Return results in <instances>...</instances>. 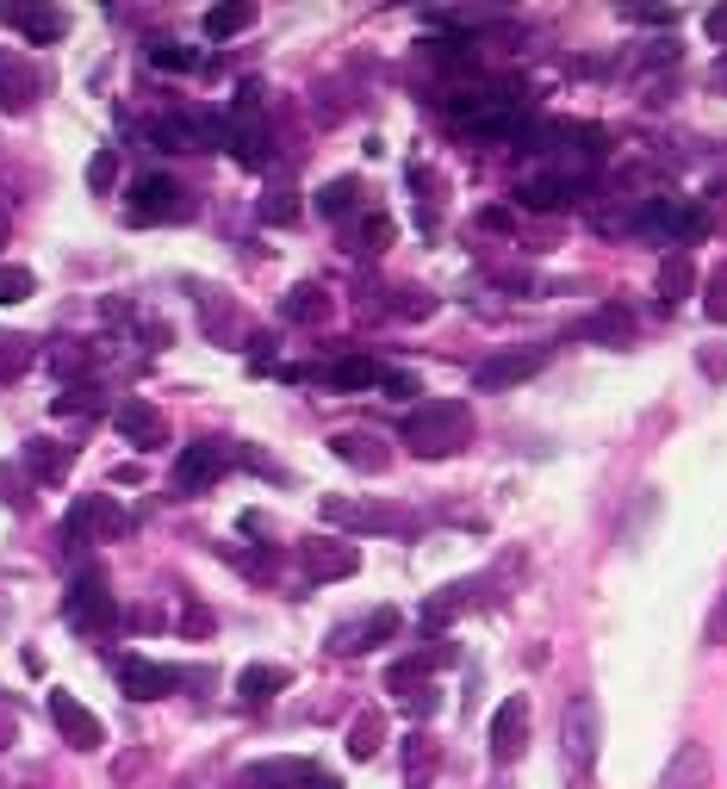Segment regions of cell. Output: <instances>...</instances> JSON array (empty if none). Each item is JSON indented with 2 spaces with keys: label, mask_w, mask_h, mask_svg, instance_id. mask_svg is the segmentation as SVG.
Returning a JSON list of instances; mask_svg holds the SVG:
<instances>
[{
  "label": "cell",
  "mask_w": 727,
  "mask_h": 789,
  "mask_svg": "<svg viewBox=\"0 0 727 789\" xmlns=\"http://www.w3.org/2000/svg\"><path fill=\"white\" fill-rule=\"evenodd\" d=\"M578 336H585V342H603V348H628L634 342V311L628 305H597V311L578 324Z\"/></svg>",
  "instance_id": "ffe728a7"
},
{
  "label": "cell",
  "mask_w": 727,
  "mask_h": 789,
  "mask_svg": "<svg viewBox=\"0 0 727 789\" xmlns=\"http://www.w3.org/2000/svg\"><path fill=\"white\" fill-rule=\"evenodd\" d=\"M299 560H305V578H311V584L355 578V572H361V553L348 547V541H305Z\"/></svg>",
  "instance_id": "4fadbf2b"
},
{
  "label": "cell",
  "mask_w": 727,
  "mask_h": 789,
  "mask_svg": "<svg viewBox=\"0 0 727 789\" xmlns=\"http://www.w3.org/2000/svg\"><path fill=\"white\" fill-rule=\"evenodd\" d=\"M709 647H727V591H721V603L709 609V634H703Z\"/></svg>",
  "instance_id": "7bdbcfd3"
},
{
  "label": "cell",
  "mask_w": 727,
  "mask_h": 789,
  "mask_svg": "<svg viewBox=\"0 0 727 789\" xmlns=\"http://www.w3.org/2000/svg\"><path fill=\"white\" fill-rule=\"evenodd\" d=\"M0 19H7L19 38H32V44H57V38H63V25H69L57 7H7Z\"/></svg>",
  "instance_id": "603a6c76"
},
{
  "label": "cell",
  "mask_w": 727,
  "mask_h": 789,
  "mask_svg": "<svg viewBox=\"0 0 727 789\" xmlns=\"http://www.w3.org/2000/svg\"><path fill=\"white\" fill-rule=\"evenodd\" d=\"M249 25H255V7H212V13H206V38H212V44L249 32Z\"/></svg>",
  "instance_id": "e575fe53"
},
{
  "label": "cell",
  "mask_w": 727,
  "mask_h": 789,
  "mask_svg": "<svg viewBox=\"0 0 727 789\" xmlns=\"http://www.w3.org/2000/svg\"><path fill=\"white\" fill-rule=\"evenodd\" d=\"M25 467H32L44 485H57V479L69 473V448H57V442H25Z\"/></svg>",
  "instance_id": "d6a6232c"
},
{
  "label": "cell",
  "mask_w": 727,
  "mask_h": 789,
  "mask_svg": "<svg viewBox=\"0 0 727 789\" xmlns=\"http://www.w3.org/2000/svg\"><path fill=\"white\" fill-rule=\"evenodd\" d=\"M38 293V274L32 268H0V305H19Z\"/></svg>",
  "instance_id": "8d00e7d4"
},
{
  "label": "cell",
  "mask_w": 727,
  "mask_h": 789,
  "mask_svg": "<svg viewBox=\"0 0 727 789\" xmlns=\"http://www.w3.org/2000/svg\"><path fill=\"white\" fill-rule=\"evenodd\" d=\"M715 88H721V94H727V57H721V63H715Z\"/></svg>",
  "instance_id": "681fc988"
},
{
  "label": "cell",
  "mask_w": 727,
  "mask_h": 789,
  "mask_svg": "<svg viewBox=\"0 0 727 789\" xmlns=\"http://www.w3.org/2000/svg\"><path fill=\"white\" fill-rule=\"evenodd\" d=\"M63 616H69V628H81V634H112L119 603H112V591L100 578H75L69 597H63Z\"/></svg>",
  "instance_id": "52a82bcc"
},
{
  "label": "cell",
  "mask_w": 727,
  "mask_h": 789,
  "mask_svg": "<svg viewBox=\"0 0 727 789\" xmlns=\"http://www.w3.org/2000/svg\"><path fill=\"white\" fill-rule=\"evenodd\" d=\"M529 696H504L498 703V715H491V758L498 765H516L522 752H529Z\"/></svg>",
  "instance_id": "30bf717a"
},
{
  "label": "cell",
  "mask_w": 727,
  "mask_h": 789,
  "mask_svg": "<svg viewBox=\"0 0 727 789\" xmlns=\"http://www.w3.org/2000/svg\"><path fill=\"white\" fill-rule=\"evenodd\" d=\"M112 423H119V436H125L131 448H143V454L168 442V423H162V411H156V404H143V398H125V404L112 411Z\"/></svg>",
  "instance_id": "2e32d148"
},
{
  "label": "cell",
  "mask_w": 727,
  "mask_h": 789,
  "mask_svg": "<svg viewBox=\"0 0 727 789\" xmlns=\"http://www.w3.org/2000/svg\"><path fill=\"white\" fill-rule=\"evenodd\" d=\"M703 311H709L715 324H727V274L715 280V293H709V305H703Z\"/></svg>",
  "instance_id": "bcb514c9"
},
{
  "label": "cell",
  "mask_w": 727,
  "mask_h": 789,
  "mask_svg": "<svg viewBox=\"0 0 727 789\" xmlns=\"http://www.w3.org/2000/svg\"><path fill=\"white\" fill-rule=\"evenodd\" d=\"M690 286H696V262H690V255H665V262H659V299L665 305H678V299H690Z\"/></svg>",
  "instance_id": "f1b7e54d"
},
{
  "label": "cell",
  "mask_w": 727,
  "mask_h": 789,
  "mask_svg": "<svg viewBox=\"0 0 727 789\" xmlns=\"http://www.w3.org/2000/svg\"><path fill=\"white\" fill-rule=\"evenodd\" d=\"M715 777V758L703 740H684L678 752H672V765H665V783L659 789H709Z\"/></svg>",
  "instance_id": "ac0fdd59"
},
{
  "label": "cell",
  "mask_w": 727,
  "mask_h": 789,
  "mask_svg": "<svg viewBox=\"0 0 727 789\" xmlns=\"http://www.w3.org/2000/svg\"><path fill=\"white\" fill-rule=\"evenodd\" d=\"M156 150H224V119L206 106H187V112H168L150 125Z\"/></svg>",
  "instance_id": "277c9868"
},
{
  "label": "cell",
  "mask_w": 727,
  "mask_h": 789,
  "mask_svg": "<svg viewBox=\"0 0 727 789\" xmlns=\"http://www.w3.org/2000/svg\"><path fill=\"white\" fill-rule=\"evenodd\" d=\"M634 230H653V237L665 243H696V237H709V206H684V199H647V206L634 212Z\"/></svg>",
  "instance_id": "3957f363"
},
{
  "label": "cell",
  "mask_w": 727,
  "mask_h": 789,
  "mask_svg": "<svg viewBox=\"0 0 727 789\" xmlns=\"http://www.w3.org/2000/svg\"><path fill=\"white\" fill-rule=\"evenodd\" d=\"M560 740H566V765L578 777V789H591V771H597V746H603V709L597 696H572L566 715H560Z\"/></svg>",
  "instance_id": "7a4b0ae2"
},
{
  "label": "cell",
  "mask_w": 727,
  "mask_h": 789,
  "mask_svg": "<svg viewBox=\"0 0 727 789\" xmlns=\"http://www.w3.org/2000/svg\"><path fill=\"white\" fill-rule=\"evenodd\" d=\"M392 634H398V609H373V616H361V622H342V628L330 634V653L355 659V653L380 647V641H392Z\"/></svg>",
  "instance_id": "9a60e30c"
},
{
  "label": "cell",
  "mask_w": 727,
  "mask_h": 789,
  "mask_svg": "<svg viewBox=\"0 0 727 789\" xmlns=\"http://www.w3.org/2000/svg\"><path fill=\"white\" fill-rule=\"evenodd\" d=\"M380 386H386L392 398H411V392H417V379H411V373H398V367H386V373H380Z\"/></svg>",
  "instance_id": "f6af8a7d"
},
{
  "label": "cell",
  "mask_w": 727,
  "mask_h": 789,
  "mask_svg": "<svg viewBox=\"0 0 727 789\" xmlns=\"http://www.w3.org/2000/svg\"><path fill=\"white\" fill-rule=\"evenodd\" d=\"M286 783H305V789H342V777L317 771L311 758H262L249 771H237L231 789H286Z\"/></svg>",
  "instance_id": "5b68a950"
},
{
  "label": "cell",
  "mask_w": 727,
  "mask_h": 789,
  "mask_svg": "<svg viewBox=\"0 0 727 789\" xmlns=\"http://www.w3.org/2000/svg\"><path fill=\"white\" fill-rule=\"evenodd\" d=\"M38 100V75L19 57H0V112H25Z\"/></svg>",
  "instance_id": "d4e9b609"
},
{
  "label": "cell",
  "mask_w": 727,
  "mask_h": 789,
  "mask_svg": "<svg viewBox=\"0 0 727 789\" xmlns=\"http://www.w3.org/2000/svg\"><path fill=\"white\" fill-rule=\"evenodd\" d=\"M380 740H386V715L367 709L361 721L348 727V758H373V752H380Z\"/></svg>",
  "instance_id": "836d02e7"
},
{
  "label": "cell",
  "mask_w": 727,
  "mask_h": 789,
  "mask_svg": "<svg viewBox=\"0 0 727 789\" xmlns=\"http://www.w3.org/2000/svg\"><path fill=\"white\" fill-rule=\"evenodd\" d=\"M311 206L324 212V218H336V224H342V218H355V212H361V187H355L348 174H342V181H324Z\"/></svg>",
  "instance_id": "83f0119b"
},
{
  "label": "cell",
  "mask_w": 727,
  "mask_h": 789,
  "mask_svg": "<svg viewBox=\"0 0 727 789\" xmlns=\"http://www.w3.org/2000/svg\"><path fill=\"white\" fill-rule=\"evenodd\" d=\"M119 684H125V696L131 703H156V696H168L174 684H181V672L174 665H156V659H119Z\"/></svg>",
  "instance_id": "5bb4252c"
},
{
  "label": "cell",
  "mask_w": 727,
  "mask_h": 789,
  "mask_svg": "<svg viewBox=\"0 0 727 789\" xmlns=\"http://www.w3.org/2000/svg\"><path fill=\"white\" fill-rule=\"evenodd\" d=\"M0 498H7L13 510H25V504H32V498L19 491V473H13V467H0Z\"/></svg>",
  "instance_id": "ee69618b"
},
{
  "label": "cell",
  "mask_w": 727,
  "mask_h": 789,
  "mask_svg": "<svg viewBox=\"0 0 727 789\" xmlns=\"http://www.w3.org/2000/svg\"><path fill=\"white\" fill-rule=\"evenodd\" d=\"M634 25H678V7H628Z\"/></svg>",
  "instance_id": "b9f144b4"
},
{
  "label": "cell",
  "mask_w": 727,
  "mask_h": 789,
  "mask_svg": "<svg viewBox=\"0 0 727 789\" xmlns=\"http://www.w3.org/2000/svg\"><path fill=\"white\" fill-rule=\"evenodd\" d=\"M436 659H454V647H442ZM436 659H429V653H417V659H398L392 672H386V690H411V684H423V678H429V665H436Z\"/></svg>",
  "instance_id": "d590c367"
},
{
  "label": "cell",
  "mask_w": 727,
  "mask_h": 789,
  "mask_svg": "<svg viewBox=\"0 0 727 789\" xmlns=\"http://www.w3.org/2000/svg\"><path fill=\"white\" fill-rule=\"evenodd\" d=\"M299 218V199H293V193H268V199H262V224H293Z\"/></svg>",
  "instance_id": "ab89813d"
},
{
  "label": "cell",
  "mask_w": 727,
  "mask_h": 789,
  "mask_svg": "<svg viewBox=\"0 0 727 789\" xmlns=\"http://www.w3.org/2000/svg\"><path fill=\"white\" fill-rule=\"evenodd\" d=\"M280 317L286 324H324V317H330V293H324V286H293V293H286L280 299Z\"/></svg>",
  "instance_id": "484cf974"
},
{
  "label": "cell",
  "mask_w": 727,
  "mask_h": 789,
  "mask_svg": "<svg viewBox=\"0 0 727 789\" xmlns=\"http://www.w3.org/2000/svg\"><path fill=\"white\" fill-rule=\"evenodd\" d=\"M50 721L63 727V740L75 746V752H100V740H106V727H100V715L94 709H81L69 690H57L50 696Z\"/></svg>",
  "instance_id": "8fae6325"
},
{
  "label": "cell",
  "mask_w": 727,
  "mask_h": 789,
  "mask_svg": "<svg viewBox=\"0 0 727 789\" xmlns=\"http://www.w3.org/2000/svg\"><path fill=\"white\" fill-rule=\"evenodd\" d=\"M280 684H286V672H280V665H243V678H237V696H243V703H249V709H255V703H268V696L280 690Z\"/></svg>",
  "instance_id": "4dcf8cb0"
},
{
  "label": "cell",
  "mask_w": 727,
  "mask_h": 789,
  "mask_svg": "<svg viewBox=\"0 0 727 789\" xmlns=\"http://www.w3.org/2000/svg\"><path fill=\"white\" fill-rule=\"evenodd\" d=\"M547 367V348H504V355H485L473 367V392H504V386H522Z\"/></svg>",
  "instance_id": "ba28073f"
},
{
  "label": "cell",
  "mask_w": 727,
  "mask_h": 789,
  "mask_svg": "<svg viewBox=\"0 0 727 789\" xmlns=\"http://www.w3.org/2000/svg\"><path fill=\"white\" fill-rule=\"evenodd\" d=\"M231 473V448L224 442H187L181 460H174V498H199L206 485Z\"/></svg>",
  "instance_id": "8992f818"
},
{
  "label": "cell",
  "mask_w": 727,
  "mask_h": 789,
  "mask_svg": "<svg viewBox=\"0 0 727 789\" xmlns=\"http://www.w3.org/2000/svg\"><path fill=\"white\" fill-rule=\"evenodd\" d=\"M131 218H137V224L193 218V199L181 193V181H168V174H143L137 187H131Z\"/></svg>",
  "instance_id": "9c48e42d"
},
{
  "label": "cell",
  "mask_w": 727,
  "mask_h": 789,
  "mask_svg": "<svg viewBox=\"0 0 727 789\" xmlns=\"http://www.w3.org/2000/svg\"><path fill=\"white\" fill-rule=\"evenodd\" d=\"M224 150L243 162V168H262L268 162V131L255 119H224Z\"/></svg>",
  "instance_id": "cb8c5ba5"
},
{
  "label": "cell",
  "mask_w": 727,
  "mask_h": 789,
  "mask_svg": "<svg viewBox=\"0 0 727 789\" xmlns=\"http://www.w3.org/2000/svg\"><path fill=\"white\" fill-rule=\"evenodd\" d=\"M392 237H398V224L380 218V212L355 218V249H361V255H386V249H392Z\"/></svg>",
  "instance_id": "1f68e13d"
},
{
  "label": "cell",
  "mask_w": 727,
  "mask_h": 789,
  "mask_svg": "<svg viewBox=\"0 0 727 789\" xmlns=\"http://www.w3.org/2000/svg\"><path fill=\"white\" fill-rule=\"evenodd\" d=\"M703 25H709V38H721V44H727V7H709V19H703Z\"/></svg>",
  "instance_id": "7dc6e473"
},
{
  "label": "cell",
  "mask_w": 727,
  "mask_h": 789,
  "mask_svg": "<svg viewBox=\"0 0 727 789\" xmlns=\"http://www.w3.org/2000/svg\"><path fill=\"white\" fill-rule=\"evenodd\" d=\"M25 367H32V342H7V348H0V379H19Z\"/></svg>",
  "instance_id": "60d3db41"
},
{
  "label": "cell",
  "mask_w": 727,
  "mask_h": 789,
  "mask_svg": "<svg viewBox=\"0 0 727 789\" xmlns=\"http://www.w3.org/2000/svg\"><path fill=\"white\" fill-rule=\"evenodd\" d=\"M125 529H131V516L112 498H81L69 510V535H81V541H119Z\"/></svg>",
  "instance_id": "7c38bea8"
},
{
  "label": "cell",
  "mask_w": 727,
  "mask_h": 789,
  "mask_svg": "<svg viewBox=\"0 0 727 789\" xmlns=\"http://www.w3.org/2000/svg\"><path fill=\"white\" fill-rule=\"evenodd\" d=\"M473 609V584H448V591H436V597L423 603V628H448L454 616H467Z\"/></svg>",
  "instance_id": "4316f807"
},
{
  "label": "cell",
  "mask_w": 727,
  "mask_h": 789,
  "mask_svg": "<svg viewBox=\"0 0 727 789\" xmlns=\"http://www.w3.org/2000/svg\"><path fill=\"white\" fill-rule=\"evenodd\" d=\"M330 454L348 460L355 473H386V467H392L386 442H373V436H361V429H342V436H330Z\"/></svg>",
  "instance_id": "44dd1931"
},
{
  "label": "cell",
  "mask_w": 727,
  "mask_h": 789,
  "mask_svg": "<svg viewBox=\"0 0 727 789\" xmlns=\"http://www.w3.org/2000/svg\"><path fill=\"white\" fill-rule=\"evenodd\" d=\"M380 373H386L380 361H367V355H342V361H330L317 379H324L330 392H373V386H380Z\"/></svg>",
  "instance_id": "7402d4cb"
},
{
  "label": "cell",
  "mask_w": 727,
  "mask_h": 789,
  "mask_svg": "<svg viewBox=\"0 0 727 789\" xmlns=\"http://www.w3.org/2000/svg\"><path fill=\"white\" fill-rule=\"evenodd\" d=\"M479 224H491V230H510V212H504V206H485V212H479Z\"/></svg>",
  "instance_id": "c3c4849f"
},
{
  "label": "cell",
  "mask_w": 727,
  "mask_h": 789,
  "mask_svg": "<svg viewBox=\"0 0 727 789\" xmlns=\"http://www.w3.org/2000/svg\"><path fill=\"white\" fill-rule=\"evenodd\" d=\"M0 243H7V212H0Z\"/></svg>",
  "instance_id": "f907efd6"
},
{
  "label": "cell",
  "mask_w": 727,
  "mask_h": 789,
  "mask_svg": "<svg viewBox=\"0 0 727 789\" xmlns=\"http://www.w3.org/2000/svg\"><path fill=\"white\" fill-rule=\"evenodd\" d=\"M522 212H572L578 206V181H560V174H541V181H522L516 187Z\"/></svg>",
  "instance_id": "d6986e66"
},
{
  "label": "cell",
  "mask_w": 727,
  "mask_h": 789,
  "mask_svg": "<svg viewBox=\"0 0 727 789\" xmlns=\"http://www.w3.org/2000/svg\"><path fill=\"white\" fill-rule=\"evenodd\" d=\"M398 436L411 442L417 460H448L473 442V404H467V398H429V404H417V411L398 423Z\"/></svg>",
  "instance_id": "6da1fadb"
},
{
  "label": "cell",
  "mask_w": 727,
  "mask_h": 789,
  "mask_svg": "<svg viewBox=\"0 0 727 789\" xmlns=\"http://www.w3.org/2000/svg\"><path fill=\"white\" fill-rule=\"evenodd\" d=\"M324 522H336V529H411V516L405 510H380V504H355V498H324Z\"/></svg>",
  "instance_id": "e0dca14e"
},
{
  "label": "cell",
  "mask_w": 727,
  "mask_h": 789,
  "mask_svg": "<svg viewBox=\"0 0 727 789\" xmlns=\"http://www.w3.org/2000/svg\"><path fill=\"white\" fill-rule=\"evenodd\" d=\"M436 777V740L429 734H411L405 740V789H423Z\"/></svg>",
  "instance_id": "f546056e"
},
{
  "label": "cell",
  "mask_w": 727,
  "mask_h": 789,
  "mask_svg": "<svg viewBox=\"0 0 727 789\" xmlns=\"http://www.w3.org/2000/svg\"><path fill=\"white\" fill-rule=\"evenodd\" d=\"M150 63H156V69H199V57H193V50H181V44H168V38H162V44H150Z\"/></svg>",
  "instance_id": "f35d334b"
},
{
  "label": "cell",
  "mask_w": 727,
  "mask_h": 789,
  "mask_svg": "<svg viewBox=\"0 0 727 789\" xmlns=\"http://www.w3.org/2000/svg\"><path fill=\"white\" fill-rule=\"evenodd\" d=\"M88 187H94V193L119 187V150H94V162H88Z\"/></svg>",
  "instance_id": "74e56055"
}]
</instances>
